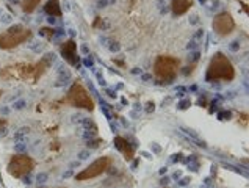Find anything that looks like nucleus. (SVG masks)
Listing matches in <instances>:
<instances>
[{
    "label": "nucleus",
    "instance_id": "nucleus-40",
    "mask_svg": "<svg viewBox=\"0 0 249 188\" xmlns=\"http://www.w3.org/2000/svg\"><path fill=\"white\" fill-rule=\"evenodd\" d=\"M151 148H152L155 152H160V151H161V148H160V146H159L157 143H152V144H151Z\"/></svg>",
    "mask_w": 249,
    "mask_h": 188
},
{
    "label": "nucleus",
    "instance_id": "nucleus-25",
    "mask_svg": "<svg viewBox=\"0 0 249 188\" xmlns=\"http://www.w3.org/2000/svg\"><path fill=\"white\" fill-rule=\"evenodd\" d=\"M229 51L231 52H238L240 51V43H238V41H233V43L229 44Z\"/></svg>",
    "mask_w": 249,
    "mask_h": 188
},
{
    "label": "nucleus",
    "instance_id": "nucleus-11",
    "mask_svg": "<svg viewBox=\"0 0 249 188\" xmlns=\"http://www.w3.org/2000/svg\"><path fill=\"white\" fill-rule=\"evenodd\" d=\"M193 6V0H171V11L174 16H183Z\"/></svg>",
    "mask_w": 249,
    "mask_h": 188
},
{
    "label": "nucleus",
    "instance_id": "nucleus-37",
    "mask_svg": "<svg viewBox=\"0 0 249 188\" xmlns=\"http://www.w3.org/2000/svg\"><path fill=\"white\" fill-rule=\"evenodd\" d=\"M140 165V158H133L132 160V170H137Z\"/></svg>",
    "mask_w": 249,
    "mask_h": 188
},
{
    "label": "nucleus",
    "instance_id": "nucleus-16",
    "mask_svg": "<svg viewBox=\"0 0 249 188\" xmlns=\"http://www.w3.org/2000/svg\"><path fill=\"white\" fill-rule=\"evenodd\" d=\"M232 118V111L231 110H221L218 111V120L219 121H231Z\"/></svg>",
    "mask_w": 249,
    "mask_h": 188
},
{
    "label": "nucleus",
    "instance_id": "nucleus-36",
    "mask_svg": "<svg viewBox=\"0 0 249 188\" xmlns=\"http://www.w3.org/2000/svg\"><path fill=\"white\" fill-rule=\"evenodd\" d=\"M169 180H171V177H168V176L161 177V179H160V185H165V187H166V185L169 184Z\"/></svg>",
    "mask_w": 249,
    "mask_h": 188
},
{
    "label": "nucleus",
    "instance_id": "nucleus-5",
    "mask_svg": "<svg viewBox=\"0 0 249 188\" xmlns=\"http://www.w3.org/2000/svg\"><path fill=\"white\" fill-rule=\"evenodd\" d=\"M32 38V30L22 24H14L0 34V49L10 51Z\"/></svg>",
    "mask_w": 249,
    "mask_h": 188
},
{
    "label": "nucleus",
    "instance_id": "nucleus-12",
    "mask_svg": "<svg viewBox=\"0 0 249 188\" xmlns=\"http://www.w3.org/2000/svg\"><path fill=\"white\" fill-rule=\"evenodd\" d=\"M46 15H49V17H61L63 16V8L60 5V0H49L44 6Z\"/></svg>",
    "mask_w": 249,
    "mask_h": 188
},
{
    "label": "nucleus",
    "instance_id": "nucleus-42",
    "mask_svg": "<svg viewBox=\"0 0 249 188\" xmlns=\"http://www.w3.org/2000/svg\"><path fill=\"white\" fill-rule=\"evenodd\" d=\"M113 61H115L116 65H118V66H121V68H123V66H125V63H124L123 60H113Z\"/></svg>",
    "mask_w": 249,
    "mask_h": 188
},
{
    "label": "nucleus",
    "instance_id": "nucleus-28",
    "mask_svg": "<svg viewBox=\"0 0 249 188\" xmlns=\"http://www.w3.org/2000/svg\"><path fill=\"white\" fill-rule=\"evenodd\" d=\"M87 158H89V151L88 149L80 151L79 152V160H87Z\"/></svg>",
    "mask_w": 249,
    "mask_h": 188
},
{
    "label": "nucleus",
    "instance_id": "nucleus-52",
    "mask_svg": "<svg viewBox=\"0 0 249 188\" xmlns=\"http://www.w3.org/2000/svg\"><path fill=\"white\" fill-rule=\"evenodd\" d=\"M2 94H3V91H2V89H0V97H2Z\"/></svg>",
    "mask_w": 249,
    "mask_h": 188
},
{
    "label": "nucleus",
    "instance_id": "nucleus-44",
    "mask_svg": "<svg viewBox=\"0 0 249 188\" xmlns=\"http://www.w3.org/2000/svg\"><path fill=\"white\" fill-rule=\"evenodd\" d=\"M141 155H144L146 158H152V154H149V152H146V151L141 152Z\"/></svg>",
    "mask_w": 249,
    "mask_h": 188
},
{
    "label": "nucleus",
    "instance_id": "nucleus-35",
    "mask_svg": "<svg viewBox=\"0 0 249 188\" xmlns=\"http://www.w3.org/2000/svg\"><path fill=\"white\" fill-rule=\"evenodd\" d=\"M202 36H204V30L201 29V30H197V33L193 36V39H196V41H199V39H202Z\"/></svg>",
    "mask_w": 249,
    "mask_h": 188
},
{
    "label": "nucleus",
    "instance_id": "nucleus-7",
    "mask_svg": "<svg viewBox=\"0 0 249 188\" xmlns=\"http://www.w3.org/2000/svg\"><path fill=\"white\" fill-rule=\"evenodd\" d=\"M111 166H113V157H110V155L99 157L91 165H88L85 170H82L79 174H75V180L77 182H83V180L96 179L99 176H102L104 172L110 171Z\"/></svg>",
    "mask_w": 249,
    "mask_h": 188
},
{
    "label": "nucleus",
    "instance_id": "nucleus-6",
    "mask_svg": "<svg viewBox=\"0 0 249 188\" xmlns=\"http://www.w3.org/2000/svg\"><path fill=\"white\" fill-rule=\"evenodd\" d=\"M33 170H35V160L27 154H14L10 158L8 165H6V171L14 179H22L28 176Z\"/></svg>",
    "mask_w": 249,
    "mask_h": 188
},
{
    "label": "nucleus",
    "instance_id": "nucleus-30",
    "mask_svg": "<svg viewBox=\"0 0 249 188\" xmlns=\"http://www.w3.org/2000/svg\"><path fill=\"white\" fill-rule=\"evenodd\" d=\"M46 180H47V174H38V176H36V182L38 184H44Z\"/></svg>",
    "mask_w": 249,
    "mask_h": 188
},
{
    "label": "nucleus",
    "instance_id": "nucleus-48",
    "mask_svg": "<svg viewBox=\"0 0 249 188\" xmlns=\"http://www.w3.org/2000/svg\"><path fill=\"white\" fill-rule=\"evenodd\" d=\"M132 74H141V71H140V69H138V68H135V69H133V71H132Z\"/></svg>",
    "mask_w": 249,
    "mask_h": 188
},
{
    "label": "nucleus",
    "instance_id": "nucleus-21",
    "mask_svg": "<svg viewBox=\"0 0 249 188\" xmlns=\"http://www.w3.org/2000/svg\"><path fill=\"white\" fill-rule=\"evenodd\" d=\"M82 63H83V65L87 66V68H89V69L94 68V58H92V57H88V55L82 60Z\"/></svg>",
    "mask_w": 249,
    "mask_h": 188
},
{
    "label": "nucleus",
    "instance_id": "nucleus-39",
    "mask_svg": "<svg viewBox=\"0 0 249 188\" xmlns=\"http://www.w3.org/2000/svg\"><path fill=\"white\" fill-rule=\"evenodd\" d=\"M166 172H168V168H166V166H161V168L159 170V174H160V176H165Z\"/></svg>",
    "mask_w": 249,
    "mask_h": 188
},
{
    "label": "nucleus",
    "instance_id": "nucleus-45",
    "mask_svg": "<svg viewBox=\"0 0 249 188\" xmlns=\"http://www.w3.org/2000/svg\"><path fill=\"white\" fill-rule=\"evenodd\" d=\"M121 103H123V105H129V101H127L125 97H121Z\"/></svg>",
    "mask_w": 249,
    "mask_h": 188
},
{
    "label": "nucleus",
    "instance_id": "nucleus-17",
    "mask_svg": "<svg viewBox=\"0 0 249 188\" xmlns=\"http://www.w3.org/2000/svg\"><path fill=\"white\" fill-rule=\"evenodd\" d=\"M197 68V63H190V65H187L183 69H182V74L183 75H191L195 72V69Z\"/></svg>",
    "mask_w": 249,
    "mask_h": 188
},
{
    "label": "nucleus",
    "instance_id": "nucleus-38",
    "mask_svg": "<svg viewBox=\"0 0 249 188\" xmlns=\"http://www.w3.org/2000/svg\"><path fill=\"white\" fill-rule=\"evenodd\" d=\"M182 177V172L180 171H176L174 174H173V177H171V179H174V180H179Z\"/></svg>",
    "mask_w": 249,
    "mask_h": 188
},
{
    "label": "nucleus",
    "instance_id": "nucleus-22",
    "mask_svg": "<svg viewBox=\"0 0 249 188\" xmlns=\"http://www.w3.org/2000/svg\"><path fill=\"white\" fill-rule=\"evenodd\" d=\"M197 47H199V41H196V39H191L187 46L188 51H197Z\"/></svg>",
    "mask_w": 249,
    "mask_h": 188
},
{
    "label": "nucleus",
    "instance_id": "nucleus-3",
    "mask_svg": "<svg viewBox=\"0 0 249 188\" xmlns=\"http://www.w3.org/2000/svg\"><path fill=\"white\" fill-rule=\"evenodd\" d=\"M180 69V60L169 55H160L154 61V75L157 77L159 85H169L177 77Z\"/></svg>",
    "mask_w": 249,
    "mask_h": 188
},
{
    "label": "nucleus",
    "instance_id": "nucleus-2",
    "mask_svg": "<svg viewBox=\"0 0 249 188\" xmlns=\"http://www.w3.org/2000/svg\"><path fill=\"white\" fill-rule=\"evenodd\" d=\"M233 79H235V68H233L232 61L223 52H216L209 61L207 71H205V80L213 83L216 80L232 82Z\"/></svg>",
    "mask_w": 249,
    "mask_h": 188
},
{
    "label": "nucleus",
    "instance_id": "nucleus-18",
    "mask_svg": "<svg viewBox=\"0 0 249 188\" xmlns=\"http://www.w3.org/2000/svg\"><path fill=\"white\" fill-rule=\"evenodd\" d=\"M190 107H191V101L187 99V97L182 99V101H179V103H177V108H179V110H188Z\"/></svg>",
    "mask_w": 249,
    "mask_h": 188
},
{
    "label": "nucleus",
    "instance_id": "nucleus-9",
    "mask_svg": "<svg viewBox=\"0 0 249 188\" xmlns=\"http://www.w3.org/2000/svg\"><path fill=\"white\" fill-rule=\"evenodd\" d=\"M60 53H61V57L66 60L68 65L80 68V57H79V53H77V43L74 38H71L60 44Z\"/></svg>",
    "mask_w": 249,
    "mask_h": 188
},
{
    "label": "nucleus",
    "instance_id": "nucleus-15",
    "mask_svg": "<svg viewBox=\"0 0 249 188\" xmlns=\"http://www.w3.org/2000/svg\"><path fill=\"white\" fill-rule=\"evenodd\" d=\"M104 143V140L102 138H99V137H96V138H91V140H87V148L88 149H96V148H99Z\"/></svg>",
    "mask_w": 249,
    "mask_h": 188
},
{
    "label": "nucleus",
    "instance_id": "nucleus-33",
    "mask_svg": "<svg viewBox=\"0 0 249 188\" xmlns=\"http://www.w3.org/2000/svg\"><path fill=\"white\" fill-rule=\"evenodd\" d=\"M13 107L16 108V110H20V108H24V107H25V101H19V102H16V103H14Z\"/></svg>",
    "mask_w": 249,
    "mask_h": 188
},
{
    "label": "nucleus",
    "instance_id": "nucleus-47",
    "mask_svg": "<svg viewBox=\"0 0 249 188\" xmlns=\"http://www.w3.org/2000/svg\"><path fill=\"white\" fill-rule=\"evenodd\" d=\"M191 24H197V16H191Z\"/></svg>",
    "mask_w": 249,
    "mask_h": 188
},
{
    "label": "nucleus",
    "instance_id": "nucleus-23",
    "mask_svg": "<svg viewBox=\"0 0 249 188\" xmlns=\"http://www.w3.org/2000/svg\"><path fill=\"white\" fill-rule=\"evenodd\" d=\"M104 93H105L107 96H108V97H111V99H116V97H118V94H116V91H115V89L105 88V89H104Z\"/></svg>",
    "mask_w": 249,
    "mask_h": 188
},
{
    "label": "nucleus",
    "instance_id": "nucleus-8",
    "mask_svg": "<svg viewBox=\"0 0 249 188\" xmlns=\"http://www.w3.org/2000/svg\"><path fill=\"white\" fill-rule=\"evenodd\" d=\"M235 20H233L232 15L229 11H221L213 17L212 22V29L218 36H229V34L235 30Z\"/></svg>",
    "mask_w": 249,
    "mask_h": 188
},
{
    "label": "nucleus",
    "instance_id": "nucleus-13",
    "mask_svg": "<svg viewBox=\"0 0 249 188\" xmlns=\"http://www.w3.org/2000/svg\"><path fill=\"white\" fill-rule=\"evenodd\" d=\"M39 3H41V0H22V2H20V8H22V11L27 13V15H30V13H33L38 8Z\"/></svg>",
    "mask_w": 249,
    "mask_h": 188
},
{
    "label": "nucleus",
    "instance_id": "nucleus-10",
    "mask_svg": "<svg viewBox=\"0 0 249 188\" xmlns=\"http://www.w3.org/2000/svg\"><path fill=\"white\" fill-rule=\"evenodd\" d=\"M115 148L123 154L125 162H132L135 158V144L130 143L125 137H115Z\"/></svg>",
    "mask_w": 249,
    "mask_h": 188
},
{
    "label": "nucleus",
    "instance_id": "nucleus-24",
    "mask_svg": "<svg viewBox=\"0 0 249 188\" xmlns=\"http://www.w3.org/2000/svg\"><path fill=\"white\" fill-rule=\"evenodd\" d=\"M171 162H173V163L183 162V154H182V152H179V154H174V155H173V158H171Z\"/></svg>",
    "mask_w": 249,
    "mask_h": 188
},
{
    "label": "nucleus",
    "instance_id": "nucleus-14",
    "mask_svg": "<svg viewBox=\"0 0 249 188\" xmlns=\"http://www.w3.org/2000/svg\"><path fill=\"white\" fill-rule=\"evenodd\" d=\"M39 34L42 38H46L47 41H51L55 38L56 34V29H53V27H42V29L39 30Z\"/></svg>",
    "mask_w": 249,
    "mask_h": 188
},
{
    "label": "nucleus",
    "instance_id": "nucleus-19",
    "mask_svg": "<svg viewBox=\"0 0 249 188\" xmlns=\"http://www.w3.org/2000/svg\"><path fill=\"white\" fill-rule=\"evenodd\" d=\"M219 111V103H218V99H213L210 103H209V113H218Z\"/></svg>",
    "mask_w": 249,
    "mask_h": 188
},
{
    "label": "nucleus",
    "instance_id": "nucleus-1",
    "mask_svg": "<svg viewBox=\"0 0 249 188\" xmlns=\"http://www.w3.org/2000/svg\"><path fill=\"white\" fill-rule=\"evenodd\" d=\"M55 60L53 53H46L38 63H16L0 71V79L3 80H24L28 83H36L47 71Z\"/></svg>",
    "mask_w": 249,
    "mask_h": 188
},
{
    "label": "nucleus",
    "instance_id": "nucleus-31",
    "mask_svg": "<svg viewBox=\"0 0 249 188\" xmlns=\"http://www.w3.org/2000/svg\"><path fill=\"white\" fill-rule=\"evenodd\" d=\"M238 118H240V121H241V124H243V125L248 124V115L246 113H238Z\"/></svg>",
    "mask_w": 249,
    "mask_h": 188
},
{
    "label": "nucleus",
    "instance_id": "nucleus-51",
    "mask_svg": "<svg viewBox=\"0 0 249 188\" xmlns=\"http://www.w3.org/2000/svg\"><path fill=\"white\" fill-rule=\"evenodd\" d=\"M199 2H201V3H205V2H207V0H199Z\"/></svg>",
    "mask_w": 249,
    "mask_h": 188
},
{
    "label": "nucleus",
    "instance_id": "nucleus-50",
    "mask_svg": "<svg viewBox=\"0 0 249 188\" xmlns=\"http://www.w3.org/2000/svg\"><path fill=\"white\" fill-rule=\"evenodd\" d=\"M2 125H6V121L5 120H0V127H2Z\"/></svg>",
    "mask_w": 249,
    "mask_h": 188
},
{
    "label": "nucleus",
    "instance_id": "nucleus-26",
    "mask_svg": "<svg viewBox=\"0 0 249 188\" xmlns=\"http://www.w3.org/2000/svg\"><path fill=\"white\" fill-rule=\"evenodd\" d=\"M190 182H191L190 177H180L179 182H177V185H179V187H185V185H188Z\"/></svg>",
    "mask_w": 249,
    "mask_h": 188
},
{
    "label": "nucleus",
    "instance_id": "nucleus-32",
    "mask_svg": "<svg viewBox=\"0 0 249 188\" xmlns=\"http://www.w3.org/2000/svg\"><path fill=\"white\" fill-rule=\"evenodd\" d=\"M110 2H111V0H99V2H97V6H99V8H105V6L108 5Z\"/></svg>",
    "mask_w": 249,
    "mask_h": 188
},
{
    "label": "nucleus",
    "instance_id": "nucleus-27",
    "mask_svg": "<svg viewBox=\"0 0 249 188\" xmlns=\"http://www.w3.org/2000/svg\"><path fill=\"white\" fill-rule=\"evenodd\" d=\"M154 110H155V102L154 101H149L146 103V111H147V113H152Z\"/></svg>",
    "mask_w": 249,
    "mask_h": 188
},
{
    "label": "nucleus",
    "instance_id": "nucleus-29",
    "mask_svg": "<svg viewBox=\"0 0 249 188\" xmlns=\"http://www.w3.org/2000/svg\"><path fill=\"white\" fill-rule=\"evenodd\" d=\"M108 49H110L111 52H115V53H116V52H119V51H121V46H119L118 43H110Z\"/></svg>",
    "mask_w": 249,
    "mask_h": 188
},
{
    "label": "nucleus",
    "instance_id": "nucleus-43",
    "mask_svg": "<svg viewBox=\"0 0 249 188\" xmlns=\"http://www.w3.org/2000/svg\"><path fill=\"white\" fill-rule=\"evenodd\" d=\"M82 52H83L85 55H88V53H89V49H88L87 46H82Z\"/></svg>",
    "mask_w": 249,
    "mask_h": 188
},
{
    "label": "nucleus",
    "instance_id": "nucleus-4",
    "mask_svg": "<svg viewBox=\"0 0 249 188\" xmlns=\"http://www.w3.org/2000/svg\"><path fill=\"white\" fill-rule=\"evenodd\" d=\"M65 103L74 107V108H82V110H88L92 111L96 108L94 99L91 97L88 93V89L85 88L79 80H75L71 88L68 89L66 97H65Z\"/></svg>",
    "mask_w": 249,
    "mask_h": 188
},
{
    "label": "nucleus",
    "instance_id": "nucleus-46",
    "mask_svg": "<svg viewBox=\"0 0 249 188\" xmlns=\"http://www.w3.org/2000/svg\"><path fill=\"white\" fill-rule=\"evenodd\" d=\"M121 122H123V125H125V127H129V121H125V118H121Z\"/></svg>",
    "mask_w": 249,
    "mask_h": 188
},
{
    "label": "nucleus",
    "instance_id": "nucleus-34",
    "mask_svg": "<svg viewBox=\"0 0 249 188\" xmlns=\"http://www.w3.org/2000/svg\"><path fill=\"white\" fill-rule=\"evenodd\" d=\"M197 105H202V107H205V105H207V101H205V94H202V97H199V101H197Z\"/></svg>",
    "mask_w": 249,
    "mask_h": 188
},
{
    "label": "nucleus",
    "instance_id": "nucleus-49",
    "mask_svg": "<svg viewBox=\"0 0 249 188\" xmlns=\"http://www.w3.org/2000/svg\"><path fill=\"white\" fill-rule=\"evenodd\" d=\"M69 176H72V171H68V172H65V177H69Z\"/></svg>",
    "mask_w": 249,
    "mask_h": 188
},
{
    "label": "nucleus",
    "instance_id": "nucleus-20",
    "mask_svg": "<svg viewBox=\"0 0 249 188\" xmlns=\"http://www.w3.org/2000/svg\"><path fill=\"white\" fill-rule=\"evenodd\" d=\"M199 60H201V51H193L190 53V57H188L190 63H197Z\"/></svg>",
    "mask_w": 249,
    "mask_h": 188
},
{
    "label": "nucleus",
    "instance_id": "nucleus-41",
    "mask_svg": "<svg viewBox=\"0 0 249 188\" xmlns=\"http://www.w3.org/2000/svg\"><path fill=\"white\" fill-rule=\"evenodd\" d=\"M141 79H143V80H152V75L151 74H143V75H141Z\"/></svg>",
    "mask_w": 249,
    "mask_h": 188
},
{
    "label": "nucleus",
    "instance_id": "nucleus-53",
    "mask_svg": "<svg viewBox=\"0 0 249 188\" xmlns=\"http://www.w3.org/2000/svg\"><path fill=\"white\" fill-rule=\"evenodd\" d=\"M163 188H168V187H163Z\"/></svg>",
    "mask_w": 249,
    "mask_h": 188
}]
</instances>
